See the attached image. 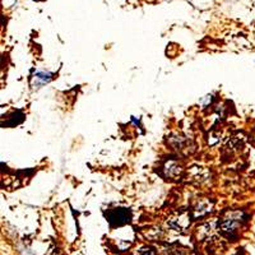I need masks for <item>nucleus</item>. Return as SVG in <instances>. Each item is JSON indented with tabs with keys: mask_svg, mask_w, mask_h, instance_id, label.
Wrapping results in <instances>:
<instances>
[{
	"mask_svg": "<svg viewBox=\"0 0 255 255\" xmlns=\"http://www.w3.org/2000/svg\"><path fill=\"white\" fill-rule=\"evenodd\" d=\"M191 220H193L191 213H189V212L186 211H181L179 212V213H176L174 217L170 218L168 225H170L174 230H176V231H184V230H186L190 226Z\"/></svg>",
	"mask_w": 255,
	"mask_h": 255,
	"instance_id": "1",
	"label": "nucleus"
},
{
	"mask_svg": "<svg viewBox=\"0 0 255 255\" xmlns=\"http://www.w3.org/2000/svg\"><path fill=\"white\" fill-rule=\"evenodd\" d=\"M108 218L111 222V225H118V226H120V225H124V223L130 221L131 213L130 211H128L125 208H116L109 212Z\"/></svg>",
	"mask_w": 255,
	"mask_h": 255,
	"instance_id": "2",
	"label": "nucleus"
},
{
	"mask_svg": "<svg viewBox=\"0 0 255 255\" xmlns=\"http://www.w3.org/2000/svg\"><path fill=\"white\" fill-rule=\"evenodd\" d=\"M212 207H213V203H211L208 200H202V202H199L194 207V209H191L193 220H198V218H202L208 215L209 212L212 211Z\"/></svg>",
	"mask_w": 255,
	"mask_h": 255,
	"instance_id": "3",
	"label": "nucleus"
},
{
	"mask_svg": "<svg viewBox=\"0 0 255 255\" xmlns=\"http://www.w3.org/2000/svg\"><path fill=\"white\" fill-rule=\"evenodd\" d=\"M51 74L50 73H45V72H38L36 73L35 77H33V79H35V84L36 87H40V86H42V84L47 83V82L51 81Z\"/></svg>",
	"mask_w": 255,
	"mask_h": 255,
	"instance_id": "4",
	"label": "nucleus"
}]
</instances>
